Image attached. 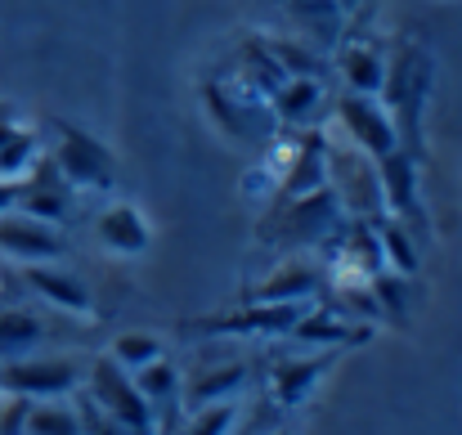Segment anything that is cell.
Wrapping results in <instances>:
<instances>
[{
    "mask_svg": "<svg viewBox=\"0 0 462 435\" xmlns=\"http://www.w3.org/2000/svg\"><path fill=\"white\" fill-rule=\"evenodd\" d=\"M427 86H431V59H427L422 50L404 45V50H400V59L386 68V81H382V99H386L391 122H395L400 148L418 144V117H422Z\"/></svg>",
    "mask_w": 462,
    "mask_h": 435,
    "instance_id": "obj_1",
    "label": "cell"
},
{
    "mask_svg": "<svg viewBox=\"0 0 462 435\" xmlns=\"http://www.w3.org/2000/svg\"><path fill=\"white\" fill-rule=\"evenodd\" d=\"M328 189L337 193L341 211L350 220H382V184H377V162L364 148H332L328 144Z\"/></svg>",
    "mask_w": 462,
    "mask_h": 435,
    "instance_id": "obj_2",
    "label": "cell"
},
{
    "mask_svg": "<svg viewBox=\"0 0 462 435\" xmlns=\"http://www.w3.org/2000/svg\"><path fill=\"white\" fill-rule=\"evenodd\" d=\"M50 162L59 166L63 184H72V189H99V193H108L117 184V157L99 144L95 135H86V131H77L68 122L54 126V153H50Z\"/></svg>",
    "mask_w": 462,
    "mask_h": 435,
    "instance_id": "obj_3",
    "label": "cell"
},
{
    "mask_svg": "<svg viewBox=\"0 0 462 435\" xmlns=\"http://www.w3.org/2000/svg\"><path fill=\"white\" fill-rule=\"evenodd\" d=\"M86 382H90V400L113 413L131 435H153V404L140 395L135 377L108 355V359H95L86 368Z\"/></svg>",
    "mask_w": 462,
    "mask_h": 435,
    "instance_id": "obj_4",
    "label": "cell"
},
{
    "mask_svg": "<svg viewBox=\"0 0 462 435\" xmlns=\"http://www.w3.org/2000/svg\"><path fill=\"white\" fill-rule=\"evenodd\" d=\"M337 225H341V202H337V193L323 184V189H314L306 198L279 202V207H274V220L261 225V238H279V243L306 247V243L328 238Z\"/></svg>",
    "mask_w": 462,
    "mask_h": 435,
    "instance_id": "obj_5",
    "label": "cell"
},
{
    "mask_svg": "<svg viewBox=\"0 0 462 435\" xmlns=\"http://www.w3.org/2000/svg\"><path fill=\"white\" fill-rule=\"evenodd\" d=\"M86 368L77 359H0V391L23 400H54L81 391Z\"/></svg>",
    "mask_w": 462,
    "mask_h": 435,
    "instance_id": "obj_6",
    "label": "cell"
},
{
    "mask_svg": "<svg viewBox=\"0 0 462 435\" xmlns=\"http://www.w3.org/2000/svg\"><path fill=\"white\" fill-rule=\"evenodd\" d=\"M306 310V301H247L234 314H216V319L193 323V332H207V337H288Z\"/></svg>",
    "mask_w": 462,
    "mask_h": 435,
    "instance_id": "obj_7",
    "label": "cell"
},
{
    "mask_svg": "<svg viewBox=\"0 0 462 435\" xmlns=\"http://www.w3.org/2000/svg\"><path fill=\"white\" fill-rule=\"evenodd\" d=\"M337 122L346 126L350 144L364 148L373 162L386 157L391 148H400L395 122H391V113H386V104H382L377 95H355V90L341 95V99H337Z\"/></svg>",
    "mask_w": 462,
    "mask_h": 435,
    "instance_id": "obj_8",
    "label": "cell"
},
{
    "mask_svg": "<svg viewBox=\"0 0 462 435\" xmlns=\"http://www.w3.org/2000/svg\"><path fill=\"white\" fill-rule=\"evenodd\" d=\"M0 252L5 256H14V261H23V265H50V261H59L68 247H63V238H59V229H50L45 220H32V216H0Z\"/></svg>",
    "mask_w": 462,
    "mask_h": 435,
    "instance_id": "obj_9",
    "label": "cell"
},
{
    "mask_svg": "<svg viewBox=\"0 0 462 435\" xmlns=\"http://www.w3.org/2000/svg\"><path fill=\"white\" fill-rule=\"evenodd\" d=\"M328 184V135L323 131H306L297 148H292V162L283 171V184H279V202H292V198H306L314 189Z\"/></svg>",
    "mask_w": 462,
    "mask_h": 435,
    "instance_id": "obj_10",
    "label": "cell"
},
{
    "mask_svg": "<svg viewBox=\"0 0 462 435\" xmlns=\"http://www.w3.org/2000/svg\"><path fill=\"white\" fill-rule=\"evenodd\" d=\"M288 337H297V341H306V346H323V350H341V346H364V341L373 337V323L350 319V314L306 310V314L292 323Z\"/></svg>",
    "mask_w": 462,
    "mask_h": 435,
    "instance_id": "obj_11",
    "label": "cell"
},
{
    "mask_svg": "<svg viewBox=\"0 0 462 435\" xmlns=\"http://www.w3.org/2000/svg\"><path fill=\"white\" fill-rule=\"evenodd\" d=\"M377 184H382V202L391 216L418 211V162L409 148H391L386 157H377Z\"/></svg>",
    "mask_w": 462,
    "mask_h": 435,
    "instance_id": "obj_12",
    "label": "cell"
},
{
    "mask_svg": "<svg viewBox=\"0 0 462 435\" xmlns=\"http://www.w3.org/2000/svg\"><path fill=\"white\" fill-rule=\"evenodd\" d=\"M328 368H332V350H323L314 359H283V364H274V373H270V400L279 409H297Z\"/></svg>",
    "mask_w": 462,
    "mask_h": 435,
    "instance_id": "obj_13",
    "label": "cell"
},
{
    "mask_svg": "<svg viewBox=\"0 0 462 435\" xmlns=\"http://www.w3.org/2000/svg\"><path fill=\"white\" fill-rule=\"evenodd\" d=\"M23 274H27V288L36 292V296H45L50 305H59V310H68V314H90V310H95L90 288H86L81 279H72L68 270H59L54 261H50V265H27Z\"/></svg>",
    "mask_w": 462,
    "mask_h": 435,
    "instance_id": "obj_14",
    "label": "cell"
},
{
    "mask_svg": "<svg viewBox=\"0 0 462 435\" xmlns=\"http://www.w3.org/2000/svg\"><path fill=\"white\" fill-rule=\"evenodd\" d=\"M95 234H99L104 247H113V252H122V256H140V252H149V243H153L144 216H140L131 202L108 207V211L95 220Z\"/></svg>",
    "mask_w": 462,
    "mask_h": 435,
    "instance_id": "obj_15",
    "label": "cell"
},
{
    "mask_svg": "<svg viewBox=\"0 0 462 435\" xmlns=\"http://www.w3.org/2000/svg\"><path fill=\"white\" fill-rule=\"evenodd\" d=\"M323 288V274L310 265H283L270 279H261L256 288L247 292V301H310L314 292Z\"/></svg>",
    "mask_w": 462,
    "mask_h": 435,
    "instance_id": "obj_16",
    "label": "cell"
},
{
    "mask_svg": "<svg viewBox=\"0 0 462 435\" xmlns=\"http://www.w3.org/2000/svg\"><path fill=\"white\" fill-rule=\"evenodd\" d=\"M270 104H274V117H279V122H288V126H306L310 117H314V108L323 104L319 77H288V81L270 95Z\"/></svg>",
    "mask_w": 462,
    "mask_h": 435,
    "instance_id": "obj_17",
    "label": "cell"
},
{
    "mask_svg": "<svg viewBox=\"0 0 462 435\" xmlns=\"http://www.w3.org/2000/svg\"><path fill=\"white\" fill-rule=\"evenodd\" d=\"M243 382H247V368H243V364H225V368L198 373V377H193L189 386H180V395L189 400V409H207V404L234 400Z\"/></svg>",
    "mask_w": 462,
    "mask_h": 435,
    "instance_id": "obj_18",
    "label": "cell"
},
{
    "mask_svg": "<svg viewBox=\"0 0 462 435\" xmlns=\"http://www.w3.org/2000/svg\"><path fill=\"white\" fill-rule=\"evenodd\" d=\"M41 157V144L32 131L14 126L9 117H0V180H23Z\"/></svg>",
    "mask_w": 462,
    "mask_h": 435,
    "instance_id": "obj_19",
    "label": "cell"
},
{
    "mask_svg": "<svg viewBox=\"0 0 462 435\" xmlns=\"http://www.w3.org/2000/svg\"><path fill=\"white\" fill-rule=\"evenodd\" d=\"M341 72H346V86L355 95H382V81H386V63L373 45H346L341 50Z\"/></svg>",
    "mask_w": 462,
    "mask_h": 435,
    "instance_id": "obj_20",
    "label": "cell"
},
{
    "mask_svg": "<svg viewBox=\"0 0 462 435\" xmlns=\"http://www.w3.org/2000/svg\"><path fill=\"white\" fill-rule=\"evenodd\" d=\"M41 337H45V328H41L36 314H27V310H0V359L27 355Z\"/></svg>",
    "mask_w": 462,
    "mask_h": 435,
    "instance_id": "obj_21",
    "label": "cell"
},
{
    "mask_svg": "<svg viewBox=\"0 0 462 435\" xmlns=\"http://www.w3.org/2000/svg\"><path fill=\"white\" fill-rule=\"evenodd\" d=\"M377 243H382V261L395 270V274H418V247H413V238L400 229V225H391V220H377Z\"/></svg>",
    "mask_w": 462,
    "mask_h": 435,
    "instance_id": "obj_22",
    "label": "cell"
},
{
    "mask_svg": "<svg viewBox=\"0 0 462 435\" xmlns=\"http://www.w3.org/2000/svg\"><path fill=\"white\" fill-rule=\"evenodd\" d=\"M135 386H140V395H144L153 409H162V404H171V400L180 395V373H175V364L153 359V364L135 368Z\"/></svg>",
    "mask_w": 462,
    "mask_h": 435,
    "instance_id": "obj_23",
    "label": "cell"
},
{
    "mask_svg": "<svg viewBox=\"0 0 462 435\" xmlns=\"http://www.w3.org/2000/svg\"><path fill=\"white\" fill-rule=\"evenodd\" d=\"M23 431L27 435H86L77 409H63V404H32Z\"/></svg>",
    "mask_w": 462,
    "mask_h": 435,
    "instance_id": "obj_24",
    "label": "cell"
},
{
    "mask_svg": "<svg viewBox=\"0 0 462 435\" xmlns=\"http://www.w3.org/2000/svg\"><path fill=\"white\" fill-rule=\"evenodd\" d=\"M113 359H117L126 373H135V368L162 359V341L149 337V332H122V337L113 341Z\"/></svg>",
    "mask_w": 462,
    "mask_h": 435,
    "instance_id": "obj_25",
    "label": "cell"
},
{
    "mask_svg": "<svg viewBox=\"0 0 462 435\" xmlns=\"http://www.w3.org/2000/svg\"><path fill=\"white\" fill-rule=\"evenodd\" d=\"M72 395H77V391H72ZM77 418H81V431L86 435H131L113 413H104V409L90 400V391L77 395Z\"/></svg>",
    "mask_w": 462,
    "mask_h": 435,
    "instance_id": "obj_26",
    "label": "cell"
},
{
    "mask_svg": "<svg viewBox=\"0 0 462 435\" xmlns=\"http://www.w3.org/2000/svg\"><path fill=\"white\" fill-rule=\"evenodd\" d=\"M234 418H238V409H234V400H220V404H207V409H198V418L189 422V431L184 435H225L234 427Z\"/></svg>",
    "mask_w": 462,
    "mask_h": 435,
    "instance_id": "obj_27",
    "label": "cell"
},
{
    "mask_svg": "<svg viewBox=\"0 0 462 435\" xmlns=\"http://www.w3.org/2000/svg\"><path fill=\"white\" fill-rule=\"evenodd\" d=\"M27 409H32V400H23V395H9V404H5V413H0V435H23Z\"/></svg>",
    "mask_w": 462,
    "mask_h": 435,
    "instance_id": "obj_28",
    "label": "cell"
},
{
    "mask_svg": "<svg viewBox=\"0 0 462 435\" xmlns=\"http://www.w3.org/2000/svg\"><path fill=\"white\" fill-rule=\"evenodd\" d=\"M18 189H23V180H0V216L18 207Z\"/></svg>",
    "mask_w": 462,
    "mask_h": 435,
    "instance_id": "obj_29",
    "label": "cell"
},
{
    "mask_svg": "<svg viewBox=\"0 0 462 435\" xmlns=\"http://www.w3.org/2000/svg\"><path fill=\"white\" fill-rule=\"evenodd\" d=\"M350 5H359V0H337V9H350Z\"/></svg>",
    "mask_w": 462,
    "mask_h": 435,
    "instance_id": "obj_30",
    "label": "cell"
},
{
    "mask_svg": "<svg viewBox=\"0 0 462 435\" xmlns=\"http://www.w3.org/2000/svg\"><path fill=\"white\" fill-rule=\"evenodd\" d=\"M9 113H14V108H9V104H0V117H9Z\"/></svg>",
    "mask_w": 462,
    "mask_h": 435,
    "instance_id": "obj_31",
    "label": "cell"
},
{
    "mask_svg": "<svg viewBox=\"0 0 462 435\" xmlns=\"http://www.w3.org/2000/svg\"><path fill=\"white\" fill-rule=\"evenodd\" d=\"M274 435H292V431H274Z\"/></svg>",
    "mask_w": 462,
    "mask_h": 435,
    "instance_id": "obj_32",
    "label": "cell"
}]
</instances>
